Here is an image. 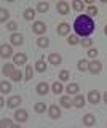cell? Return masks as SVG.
Here are the masks:
<instances>
[{
	"label": "cell",
	"instance_id": "35",
	"mask_svg": "<svg viewBox=\"0 0 107 128\" xmlns=\"http://www.w3.org/2000/svg\"><path fill=\"white\" fill-rule=\"evenodd\" d=\"M80 42L82 40L78 38V35H70V37L67 38V43H69V45H78Z\"/></svg>",
	"mask_w": 107,
	"mask_h": 128
},
{
	"label": "cell",
	"instance_id": "20",
	"mask_svg": "<svg viewBox=\"0 0 107 128\" xmlns=\"http://www.w3.org/2000/svg\"><path fill=\"white\" fill-rule=\"evenodd\" d=\"M37 45L40 46V48H48V46H50V38H46V37H38V38H37Z\"/></svg>",
	"mask_w": 107,
	"mask_h": 128
},
{
	"label": "cell",
	"instance_id": "19",
	"mask_svg": "<svg viewBox=\"0 0 107 128\" xmlns=\"http://www.w3.org/2000/svg\"><path fill=\"white\" fill-rule=\"evenodd\" d=\"M14 64H8V62H6L5 64V66H3V75H6V77H11V75H13V72H14Z\"/></svg>",
	"mask_w": 107,
	"mask_h": 128
},
{
	"label": "cell",
	"instance_id": "8",
	"mask_svg": "<svg viewBox=\"0 0 107 128\" xmlns=\"http://www.w3.org/2000/svg\"><path fill=\"white\" fill-rule=\"evenodd\" d=\"M88 101L91 104H98L99 101H101V93H99L98 90H91L88 93Z\"/></svg>",
	"mask_w": 107,
	"mask_h": 128
},
{
	"label": "cell",
	"instance_id": "33",
	"mask_svg": "<svg viewBox=\"0 0 107 128\" xmlns=\"http://www.w3.org/2000/svg\"><path fill=\"white\" fill-rule=\"evenodd\" d=\"M70 78V74H69V70H61L59 72V80H61V82H67V80Z\"/></svg>",
	"mask_w": 107,
	"mask_h": 128
},
{
	"label": "cell",
	"instance_id": "30",
	"mask_svg": "<svg viewBox=\"0 0 107 128\" xmlns=\"http://www.w3.org/2000/svg\"><path fill=\"white\" fill-rule=\"evenodd\" d=\"M11 80L13 82H21V80H24V75H22L21 70H14L13 75H11Z\"/></svg>",
	"mask_w": 107,
	"mask_h": 128
},
{
	"label": "cell",
	"instance_id": "10",
	"mask_svg": "<svg viewBox=\"0 0 107 128\" xmlns=\"http://www.w3.org/2000/svg\"><path fill=\"white\" fill-rule=\"evenodd\" d=\"M56 10H58L59 14H67V13H69V10H70V6H69V3H67V2H58Z\"/></svg>",
	"mask_w": 107,
	"mask_h": 128
},
{
	"label": "cell",
	"instance_id": "41",
	"mask_svg": "<svg viewBox=\"0 0 107 128\" xmlns=\"http://www.w3.org/2000/svg\"><path fill=\"white\" fill-rule=\"evenodd\" d=\"M13 128H21V126H19V123H18V125H14V126H13Z\"/></svg>",
	"mask_w": 107,
	"mask_h": 128
},
{
	"label": "cell",
	"instance_id": "6",
	"mask_svg": "<svg viewBox=\"0 0 107 128\" xmlns=\"http://www.w3.org/2000/svg\"><path fill=\"white\" fill-rule=\"evenodd\" d=\"M14 120H16L18 123H22L27 120V110L26 109H18L14 112Z\"/></svg>",
	"mask_w": 107,
	"mask_h": 128
},
{
	"label": "cell",
	"instance_id": "9",
	"mask_svg": "<svg viewBox=\"0 0 107 128\" xmlns=\"http://www.w3.org/2000/svg\"><path fill=\"white\" fill-rule=\"evenodd\" d=\"M48 114H50L51 118H59L61 117V107H59L58 104H53V106H50Z\"/></svg>",
	"mask_w": 107,
	"mask_h": 128
},
{
	"label": "cell",
	"instance_id": "17",
	"mask_svg": "<svg viewBox=\"0 0 107 128\" xmlns=\"http://www.w3.org/2000/svg\"><path fill=\"white\" fill-rule=\"evenodd\" d=\"M85 101H86V99H85V96H83V94H77V96L74 98V106L80 109V107H83V106L86 104Z\"/></svg>",
	"mask_w": 107,
	"mask_h": 128
},
{
	"label": "cell",
	"instance_id": "27",
	"mask_svg": "<svg viewBox=\"0 0 107 128\" xmlns=\"http://www.w3.org/2000/svg\"><path fill=\"white\" fill-rule=\"evenodd\" d=\"M34 77V67L30 66V64H27L26 66V74H24V80H30Z\"/></svg>",
	"mask_w": 107,
	"mask_h": 128
},
{
	"label": "cell",
	"instance_id": "1",
	"mask_svg": "<svg viewBox=\"0 0 107 128\" xmlns=\"http://www.w3.org/2000/svg\"><path fill=\"white\" fill-rule=\"evenodd\" d=\"M74 30L78 37H88L94 32V21L88 14H80L74 21Z\"/></svg>",
	"mask_w": 107,
	"mask_h": 128
},
{
	"label": "cell",
	"instance_id": "26",
	"mask_svg": "<svg viewBox=\"0 0 107 128\" xmlns=\"http://www.w3.org/2000/svg\"><path fill=\"white\" fill-rule=\"evenodd\" d=\"M88 66H90V62H88V61H85V59H80V61L77 62L78 70H82V72H86V70H88Z\"/></svg>",
	"mask_w": 107,
	"mask_h": 128
},
{
	"label": "cell",
	"instance_id": "5",
	"mask_svg": "<svg viewBox=\"0 0 107 128\" xmlns=\"http://www.w3.org/2000/svg\"><path fill=\"white\" fill-rule=\"evenodd\" d=\"M21 102H22L21 96H11V98H8V101H6V106H8L10 109H16V107H19Z\"/></svg>",
	"mask_w": 107,
	"mask_h": 128
},
{
	"label": "cell",
	"instance_id": "21",
	"mask_svg": "<svg viewBox=\"0 0 107 128\" xmlns=\"http://www.w3.org/2000/svg\"><path fill=\"white\" fill-rule=\"evenodd\" d=\"M51 90H53L54 94H61L62 91H64V88H62V83L61 82H54L53 86H51Z\"/></svg>",
	"mask_w": 107,
	"mask_h": 128
},
{
	"label": "cell",
	"instance_id": "15",
	"mask_svg": "<svg viewBox=\"0 0 107 128\" xmlns=\"http://www.w3.org/2000/svg\"><path fill=\"white\" fill-rule=\"evenodd\" d=\"M59 104H61V107H64V109H69L70 106H74V99H70V96H61Z\"/></svg>",
	"mask_w": 107,
	"mask_h": 128
},
{
	"label": "cell",
	"instance_id": "22",
	"mask_svg": "<svg viewBox=\"0 0 107 128\" xmlns=\"http://www.w3.org/2000/svg\"><path fill=\"white\" fill-rule=\"evenodd\" d=\"M48 10H50V3L48 2H40L37 5V11H38V13H46Z\"/></svg>",
	"mask_w": 107,
	"mask_h": 128
},
{
	"label": "cell",
	"instance_id": "14",
	"mask_svg": "<svg viewBox=\"0 0 107 128\" xmlns=\"http://www.w3.org/2000/svg\"><path fill=\"white\" fill-rule=\"evenodd\" d=\"M69 32H70V24H67V22L58 24V35H67Z\"/></svg>",
	"mask_w": 107,
	"mask_h": 128
},
{
	"label": "cell",
	"instance_id": "38",
	"mask_svg": "<svg viewBox=\"0 0 107 128\" xmlns=\"http://www.w3.org/2000/svg\"><path fill=\"white\" fill-rule=\"evenodd\" d=\"M6 27H8L10 30H16L18 29V24L14 22V21H10V22H6Z\"/></svg>",
	"mask_w": 107,
	"mask_h": 128
},
{
	"label": "cell",
	"instance_id": "3",
	"mask_svg": "<svg viewBox=\"0 0 107 128\" xmlns=\"http://www.w3.org/2000/svg\"><path fill=\"white\" fill-rule=\"evenodd\" d=\"M0 56H2L3 59H8V58H13V48L11 45H6V43H3L2 46H0Z\"/></svg>",
	"mask_w": 107,
	"mask_h": 128
},
{
	"label": "cell",
	"instance_id": "18",
	"mask_svg": "<svg viewBox=\"0 0 107 128\" xmlns=\"http://www.w3.org/2000/svg\"><path fill=\"white\" fill-rule=\"evenodd\" d=\"M78 90H80V86H78V83H69V85L66 86V91L70 94H77L78 93Z\"/></svg>",
	"mask_w": 107,
	"mask_h": 128
},
{
	"label": "cell",
	"instance_id": "23",
	"mask_svg": "<svg viewBox=\"0 0 107 128\" xmlns=\"http://www.w3.org/2000/svg\"><path fill=\"white\" fill-rule=\"evenodd\" d=\"M35 10L34 8H27V10L24 11V19H27V21H32V19L35 18Z\"/></svg>",
	"mask_w": 107,
	"mask_h": 128
},
{
	"label": "cell",
	"instance_id": "25",
	"mask_svg": "<svg viewBox=\"0 0 107 128\" xmlns=\"http://www.w3.org/2000/svg\"><path fill=\"white\" fill-rule=\"evenodd\" d=\"M35 70H38V72H46V64L43 59H38L37 62H35Z\"/></svg>",
	"mask_w": 107,
	"mask_h": 128
},
{
	"label": "cell",
	"instance_id": "36",
	"mask_svg": "<svg viewBox=\"0 0 107 128\" xmlns=\"http://www.w3.org/2000/svg\"><path fill=\"white\" fill-rule=\"evenodd\" d=\"M98 54H99L98 48H90V50H88V56H90V58L96 59V58H98Z\"/></svg>",
	"mask_w": 107,
	"mask_h": 128
},
{
	"label": "cell",
	"instance_id": "4",
	"mask_svg": "<svg viewBox=\"0 0 107 128\" xmlns=\"http://www.w3.org/2000/svg\"><path fill=\"white\" fill-rule=\"evenodd\" d=\"M46 29H48V27H46V24H45V22H42V21H35V22L32 24V30H34L37 35L45 34Z\"/></svg>",
	"mask_w": 107,
	"mask_h": 128
},
{
	"label": "cell",
	"instance_id": "28",
	"mask_svg": "<svg viewBox=\"0 0 107 128\" xmlns=\"http://www.w3.org/2000/svg\"><path fill=\"white\" fill-rule=\"evenodd\" d=\"M34 109H35V112H37V114H43V112L46 110V104H45V102H35Z\"/></svg>",
	"mask_w": 107,
	"mask_h": 128
},
{
	"label": "cell",
	"instance_id": "7",
	"mask_svg": "<svg viewBox=\"0 0 107 128\" xmlns=\"http://www.w3.org/2000/svg\"><path fill=\"white\" fill-rule=\"evenodd\" d=\"M10 40H11V45H16V46H19V45L24 43V37H22L21 34H18V32H13L11 37H10Z\"/></svg>",
	"mask_w": 107,
	"mask_h": 128
},
{
	"label": "cell",
	"instance_id": "11",
	"mask_svg": "<svg viewBox=\"0 0 107 128\" xmlns=\"http://www.w3.org/2000/svg\"><path fill=\"white\" fill-rule=\"evenodd\" d=\"M48 61H50V64H53V66H59V64L62 62V56L59 53H51L48 56Z\"/></svg>",
	"mask_w": 107,
	"mask_h": 128
},
{
	"label": "cell",
	"instance_id": "32",
	"mask_svg": "<svg viewBox=\"0 0 107 128\" xmlns=\"http://www.w3.org/2000/svg\"><path fill=\"white\" fill-rule=\"evenodd\" d=\"M13 122H11L10 118H2V122H0V128H13Z\"/></svg>",
	"mask_w": 107,
	"mask_h": 128
},
{
	"label": "cell",
	"instance_id": "12",
	"mask_svg": "<svg viewBox=\"0 0 107 128\" xmlns=\"http://www.w3.org/2000/svg\"><path fill=\"white\" fill-rule=\"evenodd\" d=\"M27 61V56L24 53H16L13 56V64H18V66H22V64H26Z\"/></svg>",
	"mask_w": 107,
	"mask_h": 128
},
{
	"label": "cell",
	"instance_id": "40",
	"mask_svg": "<svg viewBox=\"0 0 107 128\" xmlns=\"http://www.w3.org/2000/svg\"><path fill=\"white\" fill-rule=\"evenodd\" d=\"M104 34L107 35V24H106V26H104Z\"/></svg>",
	"mask_w": 107,
	"mask_h": 128
},
{
	"label": "cell",
	"instance_id": "31",
	"mask_svg": "<svg viewBox=\"0 0 107 128\" xmlns=\"http://www.w3.org/2000/svg\"><path fill=\"white\" fill-rule=\"evenodd\" d=\"M98 13H99V10H98V6H94V5H90L88 8H86V14L90 16H98Z\"/></svg>",
	"mask_w": 107,
	"mask_h": 128
},
{
	"label": "cell",
	"instance_id": "2",
	"mask_svg": "<svg viewBox=\"0 0 107 128\" xmlns=\"http://www.w3.org/2000/svg\"><path fill=\"white\" fill-rule=\"evenodd\" d=\"M101 70H102V62L98 61V59H93V61L90 62V66H88V72H90V74H93V75H96Z\"/></svg>",
	"mask_w": 107,
	"mask_h": 128
},
{
	"label": "cell",
	"instance_id": "29",
	"mask_svg": "<svg viewBox=\"0 0 107 128\" xmlns=\"http://www.w3.org/2000/svg\"><path fill=\"white\" fill-rule=\"evenodd\" d=\"M72 8L75 11H83V8H85V5H83L82 0H74L72 2Z\"/></svg>",
	"mask_w": 107,
	"mask_h": 128
},
{
	"label": "cell",
	"instance_id": "24",
	"mask_svg": "<svg viewBox=\"0 0 107 128\" xmlns=\"http://www.w3.org/2000/svg\"><path fill=\"white\" fill-rule=\"evenodd\" d=\"M0 91H2V94L10 93V91H11V83L10 82H2V83H0Z\"/></svg>",
	"mask_w": 107,
	"mask_h": 128
},
{
	"label": "cell",
	"instance_id": "37",
	"mask_svg": "<svg viewBox=\"0 0 107 128\" xmlns=\"http://www.w3.org/2000/svg\"><path fill=\"white\" fill-rule=\"evenodd\" d=\"M80 43H82V45H83V46H91V45H93V40H91V38H88V37H86V38H83V40H82V42H80Z\"/></svg>",
	"mask_w": 107,
	"mask_h": 128
},
{
	"label": "cell",
	"instance_id": "16",
	"mask_svg": "<svg viewBox=\"0 0 107 128\" xmlns=\"http://www.w3.org/2000/svg\"><path fill=\"white\" fill-rule=\"evenodd\" d=\"M94 123H96V115H93V114H86V115H83V125H86V126H93Z\"/></svg>",
	"mask_w": 107,
	"mask_h": 128
},
{
	"label": "cell",
	"instance_id": "34",
	"mask_svg": "<svg viewBox=\"0 0 107 128\" xmlns=\"http://www.w3.org/2000/svg\"><path fill=\"white\" fill-rule=\"evenodd\" d=\"M0 13H2V16H0V21H2V22H6V21H8V18H10V11L5 10V8H2V10H0Z\"/></svg>",
	"mask_w": 107,
	"mask_h": 128
},
{
	"label": "cell",
	"instance_id": "13",
	"mask_svg": "<svg viewBox=\"0 0 107 128\" xmlns=\"http://www.w3.org/2000/svg\"><path fill=\"white\" fill-rule=\"evenodd\" d=\"M35 90H37V93H38V94H42V96H43V94H46V93L50 91V85H48L46 82H40L37 86H35Z\"/></svg>",
	"mask_w": 107,
	"mask_h": 128
},
{
	"label": "cell",
	"instance_id": "39",
	"mask_svg": "<svg viewBox=\"0 0 107 128\" xmlns=\"http://www.w3.org/2000/svg\"><path fill=\"white\" fill-rule=\"evenodd\" d=\"M102 98H104V102L107 104V91H106V93H104V94H102Z\"/></svg>",
	"mask_w": 107,
	"mask_h": 128
}]
</instances>
